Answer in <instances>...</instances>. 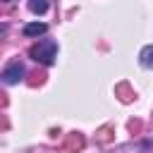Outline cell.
<instances>
[{
  "mask_svg": "<svg viewBox=\"0 0 153 153\" xmlns=\"http://www.w3.org/2000/svg\"><path fill=\"white\" fill-rule=\"evenodd\" d=\"M29 57L41 62V65H45V67H50V65H55V57H57V43L53 38H41L38 43L31 45Z\"/></svg>",
  "mask_w": 153,
  "mask_h": 153,
  "instance_id": "cell-1",
  "label": "cell"
},
{
  "mask_svg": "<svg viewBox=\"0 0 153 153\" xmlns=\"http://www.w3.org/2000/svg\"><path fill=\"white\" fill-rule=\"evenodd\" d=\"M24 74H26L24 62H22V60H12V62H7V65L2 67L0 79H2L5 86H14V84H19V81L24 79Z\"/></svg>",
  "mask_w": 153,
  "mask_h": 153,
  "instance_id": "cell-2",
  "label": "cell"
},
{
  "mask_svg": "<svg viewBox=\"0 0 153 153\" xmlns=\"http://www.w3.org/2000/svg\"><path fill=\"white\" fill-rule=\"evenodd\" d=\"M48 31V24L45 22H29V24H24V29H22V33L26 36V38H38V36H43Z\"/></svg>",
  "mask_w": 153,
  "mask_h": 153,
  "instance_id": "cell-3",
  "label": "cell"
},
{
  "mask_svg": "<svg viewBox=\"0 0 153 153\" xmlns=\"http://www.w3.org/2000/svg\"><path fill=\"white\" fill-rule=\"evenodd\" d=\"M139 65H141L143 69H153V43H148V45L141 48V53H139Z\"/></svg>",
  "mask_w": 153,
  "mask_h": 153,
  "instance_id": "cell-4",
  "label": "cell"
},
{
  "mask_svg": "<svg viewBox=\"0 0 153 153\" xmlns=\"http://www.w3.org/2000/svg\"><path fill=\"white\" fill-rule=\"evenodd\" d=\"M29 10L33 14H45L48 12V0H29Z\"/></svg>",
  "mask_w": 153,
  "mask_h": 153,
  "instance_id": "cell-5",
  "label": "cell"
},
{
  "mask_svg": "<svg viewBox=\"0 0 153 153\" xmlns=\"http://www.w3.org/2000/svg\"><path fill=\"white\" fill-rule=\"evenodd\" d=\"M2 2H12V0H2Z\"/></svg>",
  "mask_w": 153,
  "mask_h": 153,
  "instance_id": "cell-6",
  "label": "cell"
}]
</instances>
